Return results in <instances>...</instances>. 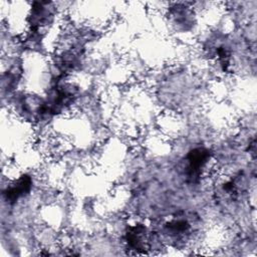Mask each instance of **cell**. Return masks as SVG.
Segmentation results:
<instances>
[{
  "label": "cell",
  "instance_id": "1",
  "mask_svg": "<svg viewBox=\"0 0 257 257\" xmlns=\"http://www.w3.org/2000/svg\"><path fill=\"white\" fill-rule=\"evenodd\" d=\"M212 153L205 147H197L188 152L185 158V176L190 183H198L206 171Z\"/></svg>",
  "mask_w": 257,
  "mask_h": 257
},
{
  "label": "cell",
  "instance_id": "2",
  "mask_svg": "<svg viewBox=\"0 0 257 257\" xmlns=\"http://www.w3.org/2000/svg\"><path fill=\"white\" fill-rule=\"evenodd\" d=\"M32 185L33 180L29 175H21L9 186H7V188L3 192V197L8 204L13 205L30 193Z\"/></svg>",
  "mask_w": 257,
  "mask_h": 257
},
{
  "label": "cell",
  "instance_id": "3",
  "mask_svg": "<svg viewBox=\"0 0 257 257\" xmlns=\"http://www.w3.org/2000/svg\"><path fill=\"white\" fill-rule=\"evenodd\" d=\"M192 230L193 224L191 220L184 215L175 216L164 225L166 235L174 241L187 239L191 235Z\"/></svg>",
  "mask_w": 257,
  "mask_h": 257
},
{
  "label": "cell",
  "instance_id": "4",
  "mask_svg": "<svg viewBox=\"0 0 257 257\" xmlns=\"http://www.w3.org/2000/svg\"><path fill=\"white\" fill-rule=\"evenodd\" d=\"M125 243L127 248L136 252H144L149 248L148 231L145 225L136 224L130 227L125 233Z\"/></svg>",
  "mask_w": 257,
  "mask_h": 257
}]
</instances>
